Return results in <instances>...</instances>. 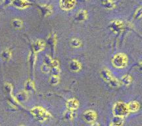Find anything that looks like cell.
Returning <instances> with one entry per match:
<instances>
[{"label":"cell","instance_id":"obj_1","mask_svg":"<svg viewBox=\"0 0 142 126\" xmlns=\"http://www.w3.org/2000/svg\"><path fill=\"white\" fill-rule=\"evenodd\" d=\"M112 64L115 68H125L127 66V64H128V57L124 53L117 54L112 58Z\"/></svg>","mask_w":142,"mask_h":126},{"label":"cell","instance_id":"obj_2","mask_svg":"<svg viewBox=\"0 0 142 126\" xmlns=\"http://www.w3.org/2000/svg\"><path fill=\"white\" fill-rule=\"evenodd\" d=\"M113 112L116 116H124L127 115L129 112L128 108V106L123 102H118L115 104L113 109Z\"/></svg>","mask_w":142,"mask_h":126},{"label":"cell","instance_id":"obj_3","mask_svg":"<svg viewBox=\"0 0 142 126\" xmlns=\"http://www.w3.org/2000/svg\"><path fill=\"white\" fill-rule=\"evenodd\" d=\"M32 113L39 121H44L48 118V113L41 107H36L34 108L32 110Z\"/></svg>","mask_w":142,"mask_h":126},{"label":"cell","instance_id":"obj_4","mask_svg":"<svg viewBox=\"0 0 142 126\" xmlns=\"http://www.w3.org/2000/svg\"><path fill=\"white\" fill-rule=\"evenodd\" d=\"M84 118L87 122L92 123L96 119V114L92 110H88L84 114Z\"/></svg>","mask_w":142,"mask_h":126},{"label":"cell","instance_id":"obj_5","mask_svg":"<svg viewBox=\"0 0 142 126\" xmlns=\"http://www.w3.org/2000/svg\"><path fill=\"white\" fill-rule=\"evenodd\" d=\"M101 74L102 78L104 80V81H105V82H107V83H109V82L112 80V77H113V76H112V74H111V72H110L107 68H103V69L101 70Z\"/></svg>","mask_w":142,"mask_h":126},{"label":"cell","instance_id":"obj_6","mask_svg":"<svg viewBox=\"0 0 142 126\" xmlns=\"http://www.w3.org/2000/svg\"><path fill=\"white\" fill-rule=\"evenodd\" d=\"M74 0H61V6L65 10H69L74 7Z\"/></svg>","mask_w":142,"mask_h":126},{"label":"cell","instance_id":"obj_7","mask_svg":"<svg viewBox=\"0 0 142 126\" xmlns=\"http://www.w3.org/2000/svg\"><path fill=\"white\" fill-rule=\"evenodd\" d=\"M66 106L70 110H76L78 108L79 106V102L76 99H71L68 100L67 103H66Z\"/></svg>","mask_w":142,"mask_h":126},{"label":"cell","instance_id":"obj_8","mask_svg":"<svg viewBox=\"0 0 142 126\" xmlns=\"http://www.w3.org/2000/svg\"><path fill=\"white\" fill-rule=\"evenodd\" d=\"M69 68L72 71L74 72H78L82 68L81 64L80 62H78L76 60H73L70 62Z\"/></svg>","mask_w":142,"mask_h":126},{"label":"cell","instance_id":"obj_9","mask_svg":"<svg viewBox=\"0 0 142 126\" xmlns=\"http://www.w3.org/2000/svg\"><path fill=\"white\" fill-rule=\"evenodd\" d=\"M128 110L132 111V112H136L139 110V104L136 101H133V102H130L129 104H128Z\"/></svg>","mask_w":142,"mask_h":126},{"label":"cell","instance_id":"obj_10","mask_svg":"<svg viewBox=\"0 0 142 126\" xmlns=\"http://www.w3.org/2000/svg\"><path fill=\"white\" fill-rule=\"evenodd\" d=\"M44 46V41H38L35 43L34 45V51L36 52H38V51H40L42 50Z\"/></svg>","mask_w":142,"mask_h":126},{"label":"cell","instance_id":"obj_11","mask_svg":"<svg viewBox=\"0 0 142 126\" xmlns=\"http://www.w3.org/2000/svg\"><path fill=\"white\" fill-rule=\"evenodd\" d=\"M111 28H112V30H113L115 32L118 33V32H121L122 28V26L120 22H116L114 24H112V26H111Z\"/></svg>","mask_w":142,"mask_h":126},{"label":"cell","instance_id":"obj_12","mask_svg":"<svg viewBox=\"0 0 142 126\" xmlns=\"http://www.w3.org/2000/svg\"><path fill=\"white\" fill-rule=\"evenodd\" d=\"M132 81V78L130 75H125V76H122V77L121 78V83L125 85H130L131 84Z\"/></svg>","mask_w":142,"mask_h":126},{"label":"cell","instance_id":"obj_13","mask_svg":"<svg viewBox=\"0 0 142 126\" xmlns=\"http://www.w3.org/2000/svg\"><path fill=\"white\" fill-rule=\"evenodd\" d=\"M108 84H109L110 86L112 87H118L120 86V81L118 80V79L113 77L112 78V80H111Z\"/></svg>","mask_w":142,"mask_h":126},{"label":"cell","instance_id":"obj_14","mask_svg":"<svg viewBox=\"0 0 142 126\" xmlns=\"http://www.w3.org/2000/svg\"><path fill=\"white\" fill-rule=\"evenodd\" d=\"M70 44L73 47L78 48V47H80L81 45H82V42H81V41L80 39H77V38H74V39H73L71 40Z\"/></svg>","mask_w":142,"mask_h":126},{"label":"cell","instance_id":"obj_15","mask_svg":"<svg viewBox=\"0 0 142 126\" xmlns=\"http://www.w3.org/2000/svg\"><path fill=\"white\" fill-rule=\"evenodd\" d=\"M101 2L103 5L107 8H112L114 5L112 0H101Z\"/></svg>","mask_w":142,"mask_h":126},{"label":"cell","instance_id":"obj_16","mask_svg":"<svg viewBox=\"0 0 142 126\" xmlns=\"http://www.w3.org/2000/svg\"><path fill=\"white\" fill-rule=\"evenodd\" d=\"M59 81V80L58 76L53 75V76L51 77L49 82H50V84H52V85H57V84H58Z\"/></svg>","mask_w":142,"mask_h":126},{"label":"cell","instance_id":"obj_17","mask_svg":"<svg viewBox=\"0 0 142 126\" xmlns=\"http://www.w3.org/2000/svg\"><path fill=\"white\" fill-rule=\"evenodd\" d=\"M122 118L121 117L116 116V118L113 120V124L115 125L116 126H120L122 125Z\"/></svg>","mask_w":142,"mask_h":126},{"label":"cell","instance_id":"obj_18","mask_svg":"<svg viewBox=\"0 0 142 126\" xmlns=\"http://www.w3.org/2000/svg\"><path fill=\"white\" fill-rule=\"evenodd\" d=\"M51 71H52L53 75H55V76H58V74H59V72H60V69H59V65H56V66H52Z\"/></svg>","mask_w":142,"mask_h":126},{"label":"cell","instance_id":"obj_19","mask_svg":"<svg viewBox=\"0 0 142 126\" xmlns=\"http://www.w3.org/2000/svg\"><path fill=\"white\" fill-rule=\"evenodd\" d=\"M48 43L50 45L51 48L55 47V45L56 43V38L55 36H51L49 37V39H48Z\"/></svg>","mask_w":142,"mask_h":126},{"label":"cell","instance_id":"obj_20","mask_svg":"<svg viewBox=\"0 0 142 126\" xmlns=\"http://www.w3.org/2000/svg\"><path fill=\"white\" fill-rule=\"evenodd\" d=\"M44 61H45V64L47 65H48V66H51L52 65V63H53V60L52 58H51L49 56H48V55H46V57H45V59H44Z\"/></svg>","mask_w":142,"mask_h":126},{"label":"cell","instance_id":"obj_21","mask_svg":"<svg viewBox=\"0 0 142 126\" xmlns=\"http://www.w3.org/2000/svg\"><path fill=\"white\" fill-rule=\"evenodd\" d=\"M2 56V58H3L4 60H8V59H9L10 57H11V53H10L9 51H3V52Z\"/></svg>","mask_w":142,"mask_h":126},{"label":"cell","instance_id":"obj_22","mask_svg":"<svg viewBox=\"0 0 142 126\" xmlns=\"http://www.w3.org/2000/svg\"><path fill=\"white\" fill-rule=\"evenodd\" d=\"M41 70H42L43 72L44 73L49 72V71L51 70L50 66L44 64V65H43L42 66H41Z\"/></svg>","mask_w":142,"mask_h":126},{"label":"cell","instance_id":"obj_23","mask_svg":"<svg viewBox=\"0 0 142 126\" xmlns=\"http://www.w3.org/2000/svg\"><path fill=\"white\" fill-rule=\"evenodd\" d=\"M86 14H85V12L82 11V12L78 13L77 16V19L80 20V21H83V20L86 19Z\"/></svg>","mask_w":142,"mask_h":126},{"label":"cell","instance_id":"obj_24","mask_svg":"<svg viewBox=\"0 0 142 126\" xmlns=\"http://www.w3.org/2000/svg\"><path fill=\"white\" fill-rule=\"evenodd\" d=\"M26 88L29 90L34 89V86L33 83H32L31 81H29V82L27 83L26 85Z\"/></svg>","mask_w":142,"mask_h":126},{"label":"cell","instance_id":"obj_25","mask_svg":"<svg viewBox=\"0 0 142 126\" xmlns=\"http://www.w3.org/2000/svg\"><path fill=\"white\" fill-rule=\"evenodd\" d=\"M73 113L71 111H68V112H66V114H65V117H66L67 119H70L72 117H73Z\"/></svg>","mask_w":142,"mask_h":126},{"label":"cell","instance_id":"obj_26","mask_svg":"<svg viewBox=\"0 0 142 126\" xmlns=\"http://www.w3.org/2000/svg\"><path fill=\"white\" fill-rule=\"evenodd\" d=\"M92 126H100V124L97 123H93Z\"/></svg>","mask_w":142,"mask_h":126},{"label":"cell","instance_id":"obj_27","mask_svg":"<svg viewBox=\"0 0 142 126\" xmlns=\"http://www.w3.org/2000/svg\"></svg>","mask_w":142,"mask_h":126}]
</instances>
